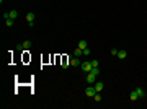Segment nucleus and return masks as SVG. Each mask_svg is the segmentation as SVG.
<instances>
[{
    "label": "nucleus",
    "mask_w": 147,
    "mask_h": 109,
    "mask_svg": "<svg viewBox=\"0 0 147 109\" xmlns=\"http://www.w3.org/2000/svg\"><path fill=\"white\" fill-rule=\"evenodd\" d=\"M116 57H118V59H126V57H127V52H126V50H118V55H116Z\"/></svg>",
    "instance_id": "6e6552de"
},
{
    "label": "nucleus",
    "mask_w": 147,
    "mask_h": 109,
    "mask_svg": "<svg viewBox=\"0 0 147 109\" xmlns=\"http://www.w3.org/2000/svg\"><path fill=\"white\" fill-rule=\"evenodd\" d=\"M90 52H92L90 47H85V49H83V55H90Z\"/></svg>",
    "instance_id": "dca6fc26"
},
{
    "label": "nucleus",
    "mask_w": 147,
    "mask_h": 109,
    "mask_svg": "<svg viewBox=\"0 0 147 109\" xmlns=\"http://www.w3.org/2000/svg\"><path fill=\"white\" fill-rule=\"evenodd\" d=\"M29 47H31V41H23L21 44L16 46V50H28Z\"/></svg>",
    "instance_id": "f257e3e1"
},
{
    "label": "nucleus",
    "mask_w": 147,
    "mask_h": 109,
    "mask_svg": "<svg viewBox=\"0 0 147 109\" xmlns=\"http://www.w3.org/2000/svg\"><path fill=\"white\" fill-rule=\"evenodd\" d=\"M82 54H83V49H80V47H78V46H77V49L74 50V55H75V57H80Z\"/></svg>",
    "instance_id": "f8f14e48"
},
{
    "label": "nucleus",
    "mask_w": 147,
    "mask_h": 109,
    "mask_svg": "<svg viewBox=\"0 0 147 109\" xmlns=\"http://www.w3.org/2000/svg\"><path fill=\"white\" fill-rule=\"evenodd\" d=\"M92 65H93V67H98V60H97V59L92 60Z\"/></svg>",
    "instance_id": "f3484780"
},
{
    "label": "nucleus",
    "mask_w": 147,
    "mask_h": 109,
    "mask_svg": "<svg viewBox=\"0 0 147 109\" xmlns=\"http://www.w3.org/2000/svg\"><path fill=\"white\" fill-rule=\"evenodd\" d=\"M26 21L28 23H34V13H26Z\"/></svg>",
    "instance_id": "1a4fd4ad"
},
{
    "label": "nucleus",
    "mask_w": 147,
    "mask_h": 109,
    "mask_svg": "<svg viewBox=\"0 0 147 109\" xmlns=\"http://www.w3.org/2000/svg\"><path fill=\"white\" fill-rule=\"evenodd\" d=\"M8 18L16 20V18H18V11H16V10H10V11H8Z\"/></svg>",
    "instance_id": "0eeeda50"
},
{
    "label": "nucleus",
    "mask_w": 147,
    "mask_h": 109,
    "mask_svg": "<svg viewBox=\"0 0 147 109\" xmlns=\"http://www.w3.org/2000/svg\"><path fill=\"white\" fill-rule=\"evenodd\" d=\"M136 93L139 94V98H144V96H146V91H144V90H142L141 86H139V88H136Z\"/></svg>",
    "instance_id": "9b49d317"
},
{
    "label": "nucleus",
    "mask_w": 147,
    "mask_h": 109,
    "mask_svg": "<svg viewBox=\"0 0 147 109\" xmlns=\"http://www.w3.org/2000/svg\"><path fill=\"white\" fill-rule=\"evenodd\" d=\"M111 54H113V55H118V49H111Z\"/></svg>",
    "instance_id": "a211bd4d"
},
{
    "label": "nucleus",
    "mask_w": 147,
    "mask_h": 109,
    "mask_svg": "<svg viewBox=\"0 0 147 109\" xmlns=\"http://www.w3.org/2000/svg\"><path fill=\"white\" fill-rule=\"evenodd\" d=\"M93 99H95V103H100V101H101V94H100V93H95Z\"/></svg>",
    "instance_id": "4468645a"
},
{
    "label": "nucleus",
    "mask_w": 147,
    "mask_h": 109,
    "mask_svg": "<svg viewBox=\"0 0 147 109\" xmlns=\"http://www.w3.org/2000/svg\"><path fill=\"white\" fill-rule=\"evenodd\" d=\"M103 88H105V85H103L101 82H97V83H95V90H97V93L103 91Z\"/></svg>",
    "instance_id": "423d86ee"
},
{
    "label": "nucleus",
    "mask_w": 147,
    "mask_h": 109,
    "mask_svg": "<svg viewBox=\"0 0 147 109\" xmlns=\"http://www.w3.org/2000/svg\"><path fill=\"white\" fill-rule=\"evenodd\" d=\"M95 93H97L95 86H93V85H90V86H87V90H85V96H88V98H93V96H95Z\"/></svg>",
    "instance_id": "f03ea898"
},
{
    "label": "nucleus",
    "mask_w": 147,
    "mask_h": 109,
    "mask_svg": "<svg viewBox=\"0 0 147 109\" xmlns=\"http://www.w3.org/2000/svg\"><path fill=\"white\" fill-rule=\"evenodd\" d=\"M93 68V65H92V62H82V70L85 72V73H88V72Z\"/></svg>",
    "instance_id": "7ed1b4c3"
},
{
    "label": "nucleus",
    "mask_w": 147,
    "mask_h": 109,
    "mask_svg": "<svg viewBox=\"0 0 147 109\" xmlns=\"http://www.w3.org/2000/svg\"><path fill=\"white\" fill-rule=\"evenodd\" d=\"M69 65H72V67L82 65V64H80V59H78V57H75V55H74V57H70V60H69Z\"/></svg>",
    "instance_id": "20e7f679"
},
{
    "label": "nucleus",
    "mask_w": 147,
    "mask_h": 109,
    "mask_svg": "<svg viewBox=\"0 0 147 109\" xmlns=\"http://www.w3.org/2000/svg\"><path fill=\"white\" fill-rule=\"evenodd\" d=\"M78 47H80V49H85V47H88V44H87V41H85V39H82L80 42H78Z\"/></svg>",
    "instance_id": "ddd939ff"
},
{
    "label": "nucleus",
    "mask_w": 147,
    "mask_h": 109,
    "mask_svg": "<svg viewBox=\"0 0 147 109\" xmlns=\"http://www.w3.org/2000/svg\"><path fill=\"white\" fill-rule=\"evenodd\" d=\"M95 78H97V75H93L92 72H88V73H87V82H88V85H93V83H95Z\"/></svg>",
    "instance_id": "39448f33"
},
{
    "label": "nucleus",
    "mask_w": 147,
    "mask_h": 109,
    "mask_svg": "<svg viewBox=\"0 0 147 109\" xmlns=\"http://www.w3.org/2000/svg\"><path fill=\"white\" fill-rule=\"evenodd\" d=\"M129 99H131V101H137V99H139V94L136 93V90H134V91L129 94Z\"/></svg>",
    "instance_id": "9d476101"
},
{
    "label": "nucleus",
    "mask_w": 147,
    "mask_h": 109,
    "mask_svg": "<svg viewBox=\"0 0 147 109\" xmlns=\"http://www.w3.org/2000/svg\"><path fill=\"white\" fill-rule=\"evenodd\" d=\"M13 23H15V20H11V18H7V20H5L7 26H13Z\"/></svg>",
    "instance_id": "2eb2a0df"
}]
</instances>
